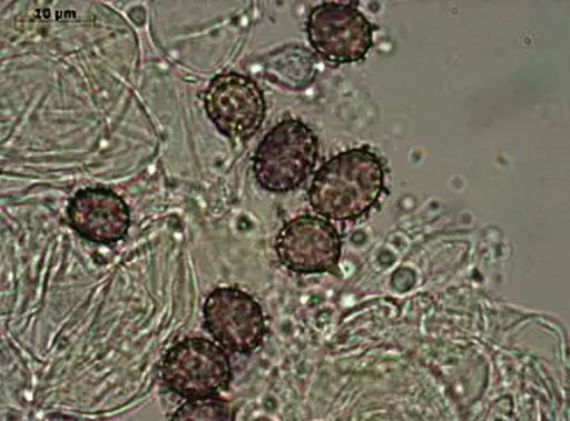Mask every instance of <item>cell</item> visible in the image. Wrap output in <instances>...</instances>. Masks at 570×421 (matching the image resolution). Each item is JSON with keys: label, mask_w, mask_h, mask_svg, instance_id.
<instances>
[{"label": "cell", "mask_w": 570, "mask_h": 421, "mask_svg": "<svg viewBox=\"0 0 570 421\" xmlns=\"http://www.w3.org/2000/svg\"><path fill=\"white\" fill-rule=\"evenodd\" d=\"M384 189L382 159L368 148H356L334 156L316 171L308 201L325 220L355 221L371 213Z\"/></svg>", "instance_id": "1"}, {"label": "cell", "mask_w": 570, "mask_h": 421, "mask_svg": "<svg viewBox=\"0 0 570 421\" xmlns=\"http://www.w3.org/2000/svg\"><path fill=\"white\" fill-rule=\"evenodd\" d=\"M318 137L301 120H284L266 133L253 158V171L263 189L291 192L308 180L318 161Z\"/></svg>", "instance_id": "2"}, {"label": "cell", "mask_w": 570, "mask_h": 421, "mask_svg": "<svg viewBox=\"0 0 570 421\" xmlns=\"http://www.w3.org/2000/svg\"><path fill=\"white\" fill-rule=\"evenodd\" d=\"M161 380L168 391L187 401L216 398L230 387V358L212 340L184 339L163 358Z\"/></svg>", "instance_id": "3"}, {"label": "cell", "mask_w": 570, "mask_h": 421, "mask_svg": "<svg viewBox=\"0 0 570 421\" xmlns=\"http://www.w3.org/2000/svg\"><path fill=\"white\" fill-rule=\"evenodd\" d=\"M306 33L313 51L331 64L362 61L374 47V27L353 4L324 2L309 11Z\"/></svg>", "instance_id": "4"}, {"label": "cell", "mask_w": 570, "mask_h": 421, "mask_svg": "<svg viewBox=\"0 0 570 421\" xmlns=\"http://www.w3.org/2000/svg\"><path fill=\"white\" fill-rule=\"evenodd\" d=\"M206 114L222 136L246 142L266 118L265 93L253 78L222 73L213 78L203 96Z\"/></svg>", "instance_id": "5"}, {"label": "cell", "mask_w": 570, "mask_h": 421, "mask_svg": "<svg viewBox=\"0 0 570 421\" xmlns=\"http://www.w3.org/2000/svg\"><path fill=\"white\" fill-rule=\"evenodd\" d=\"M205 329L227 351L250 354L265 340V313L258 301L244 290L220 287L206 299Z\"/></svg>", "instance_id": "6"}, {"label": "cell", "mask_w": 570, "mask_h": 421, "mask_svg": "<svg viewBox=\"0 0 570 421\" xmlns=\"http://www.w3.org/2000/svg\"><path fill=\"white\" fill-rule=\"evenodd\" d=\"M278 259L294 273H332L340 267L343 239L325 218H294L282 227L275 242Z\"/></svg>", "instance_id": "7"}, {"label": "cell", "mask_w": 570, "mask_h": 421, "mask_svg": "<svg viewBox=\"0 0 570 421\" xmlns=\"http://www.w3.org/2000/svg\"><path fill=\"white\" fill-rule=\"evenodd\" d=\"M71 229L96 244H116L130 229V209L124 198L106 187H89L75 193L66 208Z\"/></svg>", "instance_id": "8"}, {"label": "cell", "mask_w": 570, "mask_h": 421, "mask_svg": "<svg viewBox=\"0 0 570 421\" xmlns=\"http://www.w3.org/2000/svg\"><path fill=\"white\" fill-rule=\"evenodd\" d=\"M171 418L175 420H234V411L224 399H190Z\"/></svg>", "instance_id": "9"}]
</instances>
